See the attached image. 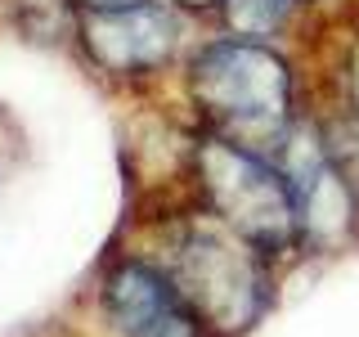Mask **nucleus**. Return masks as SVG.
<instances>
[{"mask_svg":"<svg viewBox=\"0 0 359 337\" xmlns=\"http://www.w3.org/2000/svg\"><path fill=\"white\" fill-rule=\"evenodd\" d=\"M341 90H346V117L359 131V37L351 41V50L341 59Z\"/></svg>","mask_w":359,"mask_h":337,"instance_id":"0eeeda50","label":"nucleus"},{"mask_svg":"<svg viewBox=\"0 0 359 337\" xmlns=\"http://www.w3.org/2000/svg\"><path fill=\"white\" fill-rule=\"evenodd\" d=\"M184 90L198 126L243 144L252 153L278 157L297 131V72L269 41L211 37L184 59Z\"/></svg>","mask_w":359,"mask_h":337,"instance_id":"f257e3e1","label":"nucleus"},{"mask_svg":"<svg viewBox=\"0 0 359 337\" xmlns=\"http://www.w3.org/2000/svg\"><path fill=\"white\" fill-rule=\"evenodd\" d=\"M166 270L211 337H243L274 301V256L247 243L207 207L184 216L166 239Z\"/></svg>","mask_w":359,"mask_h":337,"instance_id":"f03ea898","label":"nucleus"},{"mask_svg":"<svg viewBox=\"0 0 359 337\" xmlns=\"http://www.w3.org/2000/svg\"><path fill=\"white\" fill-rule=\"evenodd\" d=\"M189 171H194L202 207L229 230H238L247 243H256L265 256L278 261L301 247L297 198H292L287 171L274 157L202 131L189 149Z\"/></svg>","mask_w":359,"mask_h":337,"instance_id":"7ed1b4c3","label":"nucleus"},{"mask_svg":"<svg viewBox=\"0 0 359 337\" xmlns=\"http://www.w3.org/2000/svg\"><path fill=\"white\" fill-rule=\"evenodd\" d=\"M72 37L90 67L117 81L166 72L184 50V9L175 0H135L108 9H76Z\"/></svg>","mask_w":359,"mask_h":337,"instance_id":"20e7f679","label":"nucleus"},{"mask_svg":"<svg viewBox=\"0 0 359 337\" xmlns=\"http://www.w3.org/2000/svg\"><path fill=\"white\" fill-rule=\"evenodd\" d=\"M306 0H229L224 5V32L233 37H252V41H274L278 32L297 18V9Z\"/></svg>","mask_w":359,"mask_h":337,"instance_id":"423d86ee","label":"nucleus"},{"mask_svg":"<svg viewBox=\"0 0 359 337\" xmlns=\"http://www.w3.org/2000/svg\"><path fill=\"white\" fill-rule=\"evenodd\" d=\"M184 14H224V5L229 0H175Z\"/></svg>","mask_w":359,"mask_h":337,"instance_id":"6e6552de","label":"nucleus"},{"mask_svg":"<svg viewBox=\"0 0 359 337\" xmlns=\"http://www.w3.org/2000/svg\"><path fill=\"white\" fill-rule=\"evenodd\" d=\"M99 310L117 337H207L198 310L157 256H112L99 279Z\"/></svg>","mask_w":359,"mask_h":337,"instance_id":"39448f33","label":"nucleus"},{"mask_svg":"<svg viewBox=\"0 0 359 337\" xmlns=\"http://www.w3.org/2000/svg\"><path fill=\"white\" fill-rule=\"evenodd\" d=\"M108 5H135V0H72V9H108Z\"/></svg>","mask_w":359,"mask_h":337,"instance_id":"1a4fd4ad","label":"nucleus"}]
</instances>
